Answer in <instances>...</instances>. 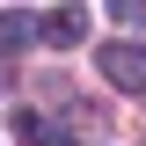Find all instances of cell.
<instances>
[{"instance_id":"1","label":"cell","mask_w":146,"mask_h":146,"mask_svg":"<svg viewBox=\"0 0 146 146\" xmlns=\"http://www.w3.org/2000/svg\"><path fill=\"white\" fill-rule=\"evenodd\" d=\"M102 80L117 95H146V44H102Z\"/></svg>"},{"instance_id":"3","label":"cell","mask_w":146,"mask_h":146,"mask_svg":"<svg viewBox=\"0 0 146 146\" xmlns=\"http://www.w3.org/2000/svg\"><path fill=\"white\" fill-rule=\"evenodd\" d=\"M36 36H44V22H29V15H7L0 22V44H7V51H29Z\"/></svg>"},{"instance_id":"2","label":"cell","mask_w":146,"mask_h":146,"mask_svg":"<svg viewBox=\"0 0 146 146\" xmlns=\"http://www.w3.org/2000/svg\"><path fill=\"white\" fill-rule=\"evenodd\" d=\"M80 36H88V7H51V15H44V44L73 51Z\"/></svg>"}]
</instances>
